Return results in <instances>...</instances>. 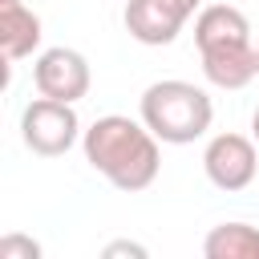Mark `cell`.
I'll list each match as a JSON object with an SVG mask.
<instances>
[{"label":"cell","mask_w":259,"mask_h":259,"mask_svg":"<svg viewBox=\"0 0 259 259\" xmlns=\"http://www.w3.org/2000/svg\"><path fill=\"white\" fill-rule=\"evenodd\" d=\"M81 150H85V162L105 178L113 182L117 190L134 194V190H146L154 186L158 170H162V150H158V138L154 130L138 117H125V113H105L97 117L85 134H81Z\"/></svg>","instance_id":"1"},{"label":"cell","mask_w":259,"mask_h":259,"mask_svg":"<svg viewBox=\"0 0 259 259\" xmlns=\"http://www.w3.org/2000/svg\"><path fill=\"white\" fill-rule=\"evenodd\" d=\"M138 117L154 130L158 142H166V146H190V142H198V138L210 130V121H214V101H210V93L198 89L194 81L166 77V81H154V85L142 93Z\"/></svg>","instance_id":"2"},{"label":"cell","mask_w":259,"mask_h":259,"mask_svg":"<svg viewBox=\"0 0 259 259\" xmlns=\"http://www.w3.org/2000/svg\"><path fill=\"white\" fill-rule=\"evenodd\" d=\"M81 117L73 109V101H53V97H36L24 105L20 113V138L32 154L40 158H61L77 146L81 138Z\"/></svg>","instance_id":"3"},{"label":"cell","mask_w":259,"mask_h":259,"mask_svg":"<svg viewBox=\"0 0 259 259\" xmlns=\"http://www.w3.org/2000/svg\"><path fill=\"white\" fill-rule=\"evenodd\" d=\"M32 85L40 97H53V101H81L93 85V73H89V61L85 53L69 49V45H53L45 49L36 61H32Z\"/></svg>","instance_id":"4"},{"label":"cell","mask_w":259,"mask_h":259,"mask_svg":"<svg viewBox=\"0 0 259 259\" xmlns=\"http://www.w3.org/2000/svg\"><path fill=\"white\" fill-rule=\"evenodd\" d=\"M202 170L219 190H247L259 174V150L247 134H214L202 150Z\"/></svg>","instance_id":"5"},{"label":"cell","mask_w":259,"mask_h":259,"mask_svg":"<svg viewBox=\"0 0 259 259\" xmlns=\"http://www.w3.org/2000/svg\"><path fill=\"white\" fill-rule=\"evenodd\" d=\"M125 32L138 40V45H150V49H162V45H174L182 24L190 20L174 0H125Z\"/></svg>","instance_id":"6"},{"label":"cell","mask_w":259,"mask_h":259,"mask_svg":"<svg viewBox=\"0 0 259 259\" xmlns=\"http://www.w3.org/2000/svg\"><path fill=\"white\" fill-rule=\"evenodd\" d=\"M202 57V73L214 89H243L259 77L255 69V40H223V45H206L198 49Z\"/></svg>","instance_id":"7"},{"label":"cell","mask_w":259,"mask_h":259,"mask_svg":"<svg viewBox=\"0 0 259 259\" xmlns=\"http://www.w3.org/2000/svg\"><path fill=\"white\" fill-rule=\"evenodd\" d=\"M40 16L24 0H0V53L4 61L32 57L40 49Z\"/></svg>","instance_id":"8"},{"label":"cell","mask_w":259,"mask_h":259,"mask_svg":"<svg viewBox=\"0 0 259 259\" xmlns=\"http://www.w3.org/2000/svg\"><path fill=\"white\" fill-rule=\"evenodd\" d=\"M223 40H251V20L235 4H202L194 16V45H223Z\"/></svg>","instance_id":"9"},{"label":"cell","mask_w":259,"mask_h":259,"mask_svg":"<svg viewBox=\"0 0 259 259\" xmlns=\"http://www.w3.org/2000/svg\"><path fill=\"white\" fill-rule=\"evenodd\" d=\"M206 259H259V227L251 223H219L202 239Z\"/></svg>","instance_id":"10"},{"label":"cell","mask_w":259,"mask_h":259,"mask_svg":"<svg viewBox=\"0 0 259 259\" xmlns=\"http://www.w3.org/2000/svg\"><path fill=\"white\" fill-rule=\"evenodd\" d=\"M0 259H40V243L28 235H4L0 239Z\"/></svg>","instance_id":"11"},{"label":"cell","mask_w":259,"mask_h":259,"mask_svg":"<svg viewBox=\"0 0 259 259\" xmlns=\"http://www.w3.org/2000/svg\"><path fill=\"white\" fill-rule=\"evenodd\" d=\"M101 255H105V259H117V255H134V259H146V247H142V243H125V239H121V243H109Z\"/></svg>","instance_id":"12"},{"label":"cell","mask_w":259,"mask_h":259,"mask_svg":"<svg viewBox=\"0 0 259 259\" xmlns=\"http://www.w3.org/2000/svg\"><path fill=\"white\" fill-rule=\"evenodd\" d=\"M174 4H178V8H182V12H186V16H194V12H198V8H202V0H174Z\"/></svg>","instance_id":"13"},{"label":"cell","mask_w":259,"mask_h":259,"mask_svg":"<svg viewBox=\"0 0 259 259\" xmlns=\"http://www.w3.org/2000/svg\"><path fill=\"white\" fill-rule=\"evenodd\" d=\"M251 138H255V142H259V109H255V113H251Z\"/></svg>","instance_id":"14"},{"label":"cell","mask_w":259,"mask_h":259,"mask_svg":"<svg viewBox=\"0 0 259 259\" xmlns=\"http://www.w3.org/2000/svg\"><path fill=\"white\" fill-rule=\"evenodd\" d=\"M255 69H259V40H255Z\"/></svg>","instance_id":"15"}]
</instances>
